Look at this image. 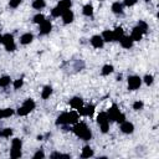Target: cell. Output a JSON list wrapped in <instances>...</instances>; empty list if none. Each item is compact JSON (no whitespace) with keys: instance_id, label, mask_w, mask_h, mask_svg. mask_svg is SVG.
Instances as JSON below:
<instances>
[{"instance_id":"27","label":"cell","mask_w":159,"mask_h":159,"mask_svg":"<svg viewBox=\"0 0 159 159\" xmlns=\"http://www.w3.org/2000/svg\"><path fill=\"white\" fill-rule=\"evenodd\" d=\"M11 83V78L9 76H1L0 77V87H7Z\"/></svg>"},{"instance_id":"23","label":"cell","mask_w":159,"mask_h":159,"mask_svg":"<svg viewBox=\"0 0 159 159\" xmlns=\"http://www.w3.org/2000/svg\"><path fill=\"white\" fill-rule=\"evenodd\" d=\"M56 124H60V125H66L67 124V112H65V113H62L57 117Z\"/></svg>"},{"instance_id":"31","label":"cell","mask_w":159,"mask_h":159,"mask_svg":"<svg viewBox=\"0 0 159 159\" xmlns=\"http://www.w3.org/2000/svg\"><path fill=\"white\" fill-rule=\"evenodd\" d=\"M137 26H138V27H139L144 34H147V31H148V25H147V22H145V21H142V20H140V21L138 22V25H137Z\"/></svg>"},{"instance_id":"1","label":"cell","mask_w":159,"mask_h":159,"mask_svg":"<svg viewBox=\"0 0 159 159\" xmlns=\"http://www.w3.org/2000/svg\"><path fill=\"white\" fill-rule=\"evenodd\" d=\"M72 132L81 139L83 140H89L92 138V132L91 129L87 127V124L84 122H77L73 124L72 127Z\"/></svg>"},{"instance_id":"35","label":"cell","mask_w":159,"mask_h":159,"mask_svg":"<svg viewBox=\"0 0 159 159\" xmlns=\"http://www.w3.org/2000/svg\"><path fill=\"white\" fill-rule=\"evenodd\" d=\"M42 158H45V153L42 150H37L34 154V159H42Z\"/></svg>"},{"instance_id":"30","label":"cell","mask_w":159,"mask_h":159,"mask_svg":"<svg viewBox=\"0 0 159 159\" xmlns=\"http://www.w3.org/2000/svg\"><path fill=\"white\" fill-rule=\"evenodd\" d=\"M142 81H144V83H145L147 86H150V84L153 83V81H154V77H153L152 75H145Z\"/></svg>"},{"instance_id":"21","label":"cell","mask_w":159,"mask_h":159,"mask_svg":"<svg viewBox=\"0 0 159 159\" xmlns=\"http://www.w3.org/2000/svg\"><path fill=\"white\" fill-rule=\"evenodd\" d=\"M101 36H102V39H103L104 42H112L113 41V35H112V31L111 30H104Z\"/></svg>"},{"instance_id":"36","label":"cell","mask_w":159,"mask_h":159,"mask_svg":"<svg viewBox=\"0 0 159 159\" xmlns=\"http://www.w3.org/2000/svg\"><path fill=\"white\" fill-rule=\"evenodd\" d=\"M51 158H71L68 154H62V153H53L51 154Z\"/></svg>"},{"instance_id":"17","label":"cell","mask_w":159,"mask_h":159,"mask_svg":"<svg viewBox=\"0 0 159 159\" xmlns=\"http://www.w3.org/2000/svg\"><path fill=\"white\" fill-rule=\"evenodd\" d=\"M93 155H94V152H93V149H92L89 145L83 147L82 153H81V158H91V157H93Z\"/></svg>"},{"instance_id":"22","label":"cell","mask_w":159,"mask_h":159,"mask_svg":"<svg viewBox=\"0 0 159 159\" xmlns=\"http://www.w3.org/2000/svg\"><path fill=\"white\" fill-rule=\"evenodd\" d=\"M63 11H66V10H70L71 9V5H72V1L71 0H61L58 4H57Z\"/></svg>"},{"instance_id":"14","label":"cell","mask_w":159,"mask_h":159,"mask_svg":"<svg viewBox=\"0 0 159 159\" xmlns=\"http://www.w3.org/2000/svg\"><path fill=\"white\" fill-rule=\"evenodd\" d=\"M119 42H120V46L123 47V48H130L132 46H133V40H132V37L130 36H123L120 40H119Z\"/></svg>"},{"instance_id":"41","label":"cell","mask_w":159,"mask_h":159,"mask_svg":"<svg viewBox=\"0 0 159 159\" xmlns=\"http://www.w3.org/2000/svg\"><path fill=\"white\" fill-rule=\"evenodd\" d=\"M98 1H103V0H98Z\"/></svg>"},{"instance_id":"13","label":"cell","mask_w":159,"mask_h":159,"mask_svg":"<svg viewBox=\"0 0 159 159\" xmlns=\"http://www.w3.org/2000/svg\"><path fill=\"white\" fill-rule=\"evenodd\" d=\"M32 40H34V35L31 32H26V34H22L20 36V43L21 45H29L32 42Z\"/></svg>"},{"instance_id":"28","label":"cell","mask_w":159,"mask_h":159,"mask_svg":"<svg viewBox=\"0 0 159 159\" xmlns=\"http://www.w3.org/2000/svg\"><path fill=\"white\" fill-rule=\"evenodd\" d=\"M46 20V17L42 15V14H36L35 16H34V19H32V21L35 22V24H37V25H40L41 22H43Z\"/></svg>"},{"instance_id":"24","label":"cell","mask_w":159,"mask_h":159,"mask_svg":"<svg viewBox=\"0 0 159 159\" xmlns=\"http://www.w3.org/2000/svg\"><path fill=\"white\" fill-rule=\"evenodd\" d=\"M113 71H114V67H113L112 65H104V66L102 67L101 73H102L103 76H108V75H111Z\"/></svg>"},{"instance_id":"19","label":"cell","mask_w":159,"mask_h":159,"mask_svg":"<svg viewBox=\"0 0 159 159\" xmlns=\"http://www.w3.org/2000/svg\"><path fill=\"white\" fill-rule=\"evenodd\" d=\"M82 14L84 15V16H92L93 15V6L91 5V4H86V5H83V7H82Z\"/></svg>"},{"instance_id":"32","label":"cell","mask_w":159,"mask_h":159,"mask_svg":"<svg viewBox=\"0 0 159 159\" xmlns=\"http://www.w3.org/2000/svg\"><path fill=\"white\" fill-rule=\"evenodd\" d=\"M24 84V80L22 78H19V80H15L14 81V89H20Z\"/></svg>"},{"instance_id":"16","label":"cell","mask_w":159,"mask_h":159,"mask_svg":"<svg viewBox=\"0 0 159 159\" xmlns=\"http://www.w3.org/2000/svg\"><path fill=\"white\" fill-rule=\"evenodd\" d=\"M112 35H113V41H119L123 36H124V30L119 26V27H116L113 31H112Z\"/></svg>"},{"instance_id":"15","label":"cell","mask_w":159,"mask_h":159,"mask_svg":"<svg viewBox=\"0 0 159 159\" xmlns=\"http://www.w3.org/2000/svg\"><path fill=\"white\" fill-rule=\"evenodd\" d=\"M70 106L73 108V109H80L82 106H83V99L80 98V97H73L72 99H70Z\"/></svg>"},{"instance_id":"10","label":"cell","mask_w":159,"mask_h":159,"mask_svg":"<svg viewBox=\"0 0 159 159\" xmlns=\"http://www.w3.org/2000/svg\"><path fill=\"white\" fill-rule=\"evenodd\" d=\"M120 130L124 133V134H130L134 132V125L133 123L128 122V120H124L120 123Z\"/></svg>"},{"instance_id":"25","label":"cell","mask_w":159,"mask_h":159,"mask_svg":"<svg viewBox=\"0 0 159 159\" xmlns=\"http://www.w3.org/2000/svg\"><path fill=\"white\" fill-rule=\"evenodd\" d=\"M45 6H46L45 0H34V2H32V7H34L35 10H41V9H43Z\"/></svg>"},{"instance_id":"38","label":"cell","mask_w":159,"mask_h":159,"mask_svg":"<svg viewBox=\"0 0 159 159\" xmlns=\"http://www.w3.org/2000/svg\"><path fill=\"white\" fill-rule=\"evenodd\" d=\"M124 120H125V116H124L123 113H119V114H118V117H117V119H116V122L120 124V123H122V122H124Z\"/></svg>"},{"instance_id":"4","label":"cell","mask_w":159,"mask_h":159,"mask_svg":"<svg viewBox=\"0 0 159 159\" xmlns=\"http://www.w3.org/2000/svg\"><path fill=\"white\" fill-rule=\"evenodd\" d=\"M97 123L99 124V128H101V132L102 133H107L108 132V129H109V119H108L106 112H99L98 113V116H97Z\"/></svg>"},{"instance_id":"33","label":"cell","mask_w":159,"mask_h":159,"mask_svg":"<svg viewBox=\"0 0 159 159\" xmlns=\"http://www.w3.org/2000/svg\"><path fill=\"white\" fill-rule=\"evenodd\" d=\"M143 106H144V103H143L142 101H135V102L133 103V109H134V111H139V109L143 108Z\"/></svg>"},{"instance_id":"40","label":"cell","mask_w":159,"mask_h":159,"mask_svg":"<svg viewBox=\"0 0 159 159\" xmlns=\"http://www.w3.org/2000/svg\"><path fill=\"white\" fill-rule=\"evenodd\" d=\"M0 43H2V35L0 34Z\"/></svg>"},{"instance_id":"2","label":"cell","mask_w":159,"mask_h":159,"mask_svg":"<svg viewBox=\"0 0 159 159\" xmlns=\"http://www.w3.org/2000/svg\"><path fill=\"white\" fill-rule=\"evenodd\" d=\"M21 148H22V142L19 138H14L11 140V150H10V157L12 159L21 158Z\"/></svg>"},{"instance_id":"3","label":"cell","mask_w":159,"mask_h":159,"mask_svg":"<svg viewBox=\"0 0 159 159\" xmlns=\"http://www.w3.org/2000/svg\"><path fill=\"white\" fill-rule=\"evenodd\" d=\"M35 107H36L35 101L31 99V98H29V99H26V101L22 103L21 107H19L17 114H19V116H27L30 112H32V111L35 109Z\"/></svg>"},{"instance_id":"34","label":"cell","mask_w":159,"mask_h":159,"mask_svg":"<svg viewBox=\"0 0 159 159\" xmlns=\"http://www.w3.org/2000/svg\"><path fill=\"white\" fill-rule=\"evenodd\" d=\"M21 1H22V0H10V1H9V6L12 7V9H16V7L21 4Z\"/></svg>"},{"instance_id":"9","label":"cell","mask_w":159,"mask_h":159,"mask_svg":"<svg viewBox=\"0 0 159 159\" xmlns=\"http://www.w3.org/2000/svg\"><path fill=\"white\" fill-rule=\"evenodd\" d=\"M89 41H91V45L94 48H102L103 45H104V41H103V39H102L101 35H93Z\"/></svg>"},{"instance_id":"5","label":"cell","mask_w":159,"mask_h":159,"mask_svg":"<svg viewBox=\"0 0 159 159\" xmlns=\"http://www.w3.org/2000/svg\"><path fill=\"white\" fill-rule=\"evenodd\" d=\"M2 45L5 47L6 51L9 52H12L16 50V45H15V40H14V36L11 34H5L2 35Z\"/></svg>"},{"instance_id":"18","label":"cell","mask_w":159,"mask_h":159,"mask_svg":"<svg viewBox=\"0 0 159 159\" xmlns=\"http://www.w3.org/2000/svg\"><path fill=\"white\" fill-rule=\"evenodd\" d=\"M111 9H112V11H113L114 14H117V15H120V14H123V5H122L119 1H116V2H113Z\"/></svg>"},{"instance_id":"37","label":"cell","mask_w":159,"mask_h":159,"mask_svg":"<svg viewBox=\"0 0 159 159\" xmlns=\"http://www.w3.org/2000/svg\"><path fill=\"white\" fill-rule=\"evenodd\" d=\"M137 1H138V0H124L123 2H124V5H125V6L130 7V6L135 5V4H137Z\"/></svg>"},{"instance_id":"39","label":"cell","mask_w":159,"mask_h":159,"mask_svg":"<svg viewBox=\"0 0 159 159\" xmlns=\"http://www.w3.org/2000/svg\"><path fill=\"white\" fill-rule=\"evenodd\" d=\"M2 118H5L4 117V109H0V119H2Z\"/></svg>"},{"instance_id":"29","label":"cell","mask_w":159,"mask_h":159,"mask_svg":"<svg viewBox=\"0 0 159 159\" xmlns=\"http://www.w3.org/2000/svg\"><path fill=\"white\" fill-rule=\"evenodd\" d=\"M11 135H12V129L11 128H4V129H1V137L10 138Z\"/></svg>"},{"instance_id":"20","label":"cell","mask_w":159,"mask_h":159,"mask_svg":"<svg viewBox=\"0 0 159 159\" xmlns=\"http://www.w3.org/2000/svg\"><path fill=\"white\" fill-rule=\"evenodd\" d=\"M51 94H52V87L51 86H45L43 89L41 91V98L42 99H47Z\"/></svg>"},{"instance_id":"6","label":"cell","mask_w":159,"mask_h":159,"mask_svg":"<svg viewBox=\"0 0 159 159\" xmlns=\"http://www.w3.org/2000/svg\"><path fill=\"white\" fill-rule=\"evenodd\" d=\"M140 84H142V78H140L139 76L133 75V76H129V77H128V89H129V91H135V89H138V88L140 87Z\"/></svg>"},{"instance_id":"7","label":"cell","mask_w":159,"mask_h":159,"mask_svg":"<svg viewBox=\"0 0 159 159\" xmlns=\"http://www.w3.org/2000/svg\"><path fill=\"white\" fill-rule=\"evenodd\" d=\"M106 113H107V117H108L109 122H116V119H117L118 114L120 113V111L118 109L117 104H112V107H111Z\"/></svg>"},{"instance_id":"26","label":"cell","mask_w":159,"mask_h":159,"mask_svg":"<svg viewBox=\"0 0 159 159\" xmlns=\"http://www.w3.org/2000/svg\"><path fill=\"white\" fill-rule=\"evenodd\" d=\"M63 12H65V11H63L58 5H57V6H55V7L51 10V16H52V17H60Z\"/></svg>"},{"instance_id":"12","label":"cell","mask_w":159,"mask_h":159,"mask_svg":"<svg viewBox=\"0 0 159 159\" xmlns=\"http://www.w3.org/2000/svg\"><path fill=\"white\" fill-rule=\"evenodd\" d=\"M143 35H144V32H143L138 26H135V27L132 30L130 37H132L133 41H140V40L143 39Z\"/></svg>"},{"instance_id":"8","label":"cell","mask_w":159,"mask_h":159,"mask_svg":"<svg viewBox=\"0 0 159 159\" xmlns=\"http://www.w3.org/2000/svg\"><path fill=\"white\" fill-rule=\"evenodd\" d=\"M39 26H40V30H39L40 35H48L51 32V30H52V24H51L50 20H45Z\"/></svg>"},{"instance_id":"11","label":"cell","mask_w":159,"mask_h":159,"mask_svg":"<svg viewBox=\"0 0 159 159\" xmlns=\"http://www.w3.org/2000/svg\"><path fill=\"white\" fill-rule=\"evenodd\" d=\"M61 17H62L63 24H65V25H68V24H71V22L75 20V14H73V11H71V10H66V11L61 15Z\"/></svg>"}]
</instances>
